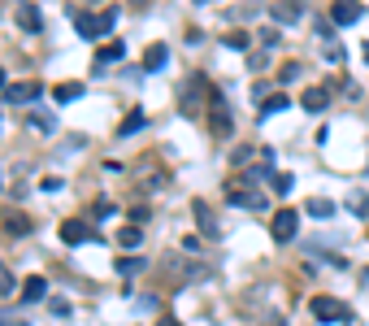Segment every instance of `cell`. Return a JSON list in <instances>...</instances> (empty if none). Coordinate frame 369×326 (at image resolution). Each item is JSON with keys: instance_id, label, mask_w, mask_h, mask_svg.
Instances as JSON below:
<instances>
[{"instance_id": "1", "label": "cell", "mask_w": 369, "mask_h": 326, "mask_svg": "<svg viewBox=\"0 0 369 326\" xmlns=\"http://www.w3.org/2000/svg\"><path fill=\"white\" fill-rule=\"evenodd\" d=\"M209 131H213V139H231V135H235L231 105H226V96H221L217 87L209 92Z\"/></svg>"}, {"instance_id": "2", "label": "cell", "mask_w": 369, "mask_h": 326, "mask_svg": "<svg viewBox=\"0 0 369 326\" xmlns=\"http://www.w3.org/2000/svg\"><path fill=\"white\" fill-rule=\"evenodd\" d=\"M309 313H313L317 322H348V318H352V309L343 305V300H335V296H313V300H309Z\"/></svg>"}, {"instance_id": "3", "label": "cell", "mask_w": 369, "mask_h": 326, "mask_svg": "<svg viewBox=\"0 0 369 326\" xmlns=\"http://www.w3.org/2000/svg\"><path fill=\"white\" fill-rule=\"evenodd\" d=\"M295 231H300V213H295V209H274V222H269L274 244H291Z\"/></svg>"}, {"instance_id": "4", "label": "cell", "mask_w": 369, "mask_h": 326, "mask_svg": "<svg viewBox=\"0 0 369 326\" xmlns=\"http://www.w3.org/2000/svg\"><path fill=\"white\" fill-rule=\"evenodd\" d=\"M226 196H231V205H239V209H252V213L269 209V200H265L261 192H252V187H239V183H226Z\"/></svg>"}, {"instance_id": "5", "label": "cell", "mask_w": 369, "mask_h": 326, "mask_svg": "<svg viewBox=\"0 0 369 326\" xmlns=\"http://www.w3.org/2000/svg\"><path fill=\"white\" fill-rule=\"evenodd\" d=\"M191 213H195V227H200V235H209V239H217V235H221V222H217V213L205 205V200H195Z\"/></svg>"}, {"instance_id": "6", "label": "cell", "mask_w": 369, "mask_h": 326, "mask_svg": "<svg viewBox=\"0 0 369 326\" xmlns=\"http://www.w3.org/2000/svg\"><path fill=\"white\" fill-rule=\"evenodd\" d=\"M61 239H65V244H74V248H79V244H96L83 218H65V222H61Z\"/></svg>"}, {"instance_id": "7", "label": "cell", "mask_w": 369, "mask_h": 326, "mask_svg": "<svg viewBox=\"0 0 369 326\" xmlns=\"http://www.w3.org/2000/svg\"><path fill=\"white\" fill-rule=\"evenodd\" d=\"M31 100H39V83H13V87H5V105L31 109Z\"/></svg>"}, {"instance_id": "8", "label": "cell", "mask_w": 369, "mask_h": 326, "mask_svg": "<svg viewBox=\"0 0 369 326\" xmlns=\"http://www.w3.org/2000/svg\"><path fill=\"white\" fill-rule=\"evenodd\" d=\"M361 5H356V0H335V9H330V22H335V27H352V22H361Z\"/></svg>"}, {"instance_id": "9", "label": "cell", "mask_w": 369, "mask_h": 326, "mask_svg": "<svg viewBox=\"0 0 369 326\" xmlns=\"http://www.w3.org/2000/svg\"><path fill=\"white\" fill-rule=\"evenodd\" d=\"M165 265L179 274V283H191V279H209V265H195V261H179V257H169Z\"/></svg>"}, {"instance_id": "10", "label": "cell", "mask_w": 369, "mask_h": 326, "mask_svg": "<svg viewBox=\"0 0 369 326\" xmlns=\"http://www.w3.org/2000/svg\"><path fill=\"white\" fill-rule=\"evenodd\" d=\"M300 0H274V5H269V18L274 22H300Z\"/></svg>"}, {"instance_id": "11", "label": "cell", "mask_w": 369, "mask_h": 326, "mask_svg": "<svg viewBox=\"0 0 369 326\" xmlns=\"http://www.w3.org/2000/svg\"><path fill=\"white\" fill-rule=\"evenodd\" d=\"M300 105H304L309 113H326V105H330V87H309V92L300 96Z\"/></svg>"}, {"instance_id": "12", "label": "cell", "mask_w": 369, "mask_h": 326, "mask_svg": "<svg viewBox=\"0 0 369 326\" xmlns=\"http://www.w3.org/2000/svg\"><path fill=\"white\" fill-rule=\"evenodd\" d=\"M165 61H169V48H165V44H148L143 70H148V74H157V70H165Z\"/></svg>"}, {"instance_id": "13", "label": "cell", "mask_w": 369, "mask_h": 326, "mask_svg": "<svg viewBox=\"0 0 369 326\" xmlns=\"http://www.w3.org/2000/svg\"><path fill=\"white\" fill-rule=\"evenodd\" d=\"M44 296H48V283L39 279V274H27V283H22V300L31 305V300H44Z\"/></svg>"}, {"instance_id": "14", "label": "cell", "mask_w": 369, "mask_h": 326, "mask_svg": "<svg viewBox=\"0 0 369 326\" xmlns=\"http://www.w3.org/2000/svg\"><path fill=\"white\" fill-rule=\"evenodd\" d=\"M18 27H22V31H39V27H44L39 9H35V5H18Z\"/></svg>"}, {"instance_id": "15", "label": "cell", "mask_w": 369, "mask_h": 326, "mask_svg": "<svg viewBox=\"0 0 369 326\" xmlns=\"http://www.w3.org/2000/svg\"><path fill=\"white\" fill-rule=\"evenodd\" d=\"M122 57H127V44H122V39H109L101 53H96V65H109V61H122Z\"/></svg>"}, {"instance_id": "16", "label": "cell", "mask_w": 369, "mask_h": 326, "mask_svg": "<svg viewBox=\"0 0 369 326\" xmlns=\"http://www.w3.org/2000/svg\"><path fill=\"white\" fill-rule=\"evenodd\" d=\"M79 96H83V83H57V87H53L57 105H70V100H79Z\"/></svg>"}, {"instance_id": "17", "label": "cell", "mask_w": 369, "mask_h": 326, "mask_svg": "<svg viewBox=\"0 0 369 326\" xmlns=\"http://www.w3.org/2000/svg\"><path fill=\"white\" fill-rule=\"evenodd\" d=\"M27 127L44 131V135H53V113H44V109H27Z\"/></svg>"}, {"instance_id": "18", "label": "cell", "mask_w": 369, "mask_h": 326, "mask_svg": "<svg viewBox=\"0 0 369 326\" xmlns=\"http://www.w3.org/2000/svg\"><path fill=\"white\" fill-rule=\"evenodd\" d=\"M304 213H309V218H330V213H335V200L317 196V200H309V205H304Z\"/></svg>"}, {"instance_id": "19", "label": "cell", "mask_w": 369, "mask_h": 326, "mask_svg": "<svg viewBox=\"0 0 369 326\" xmlns=\"http://www.w3.org/2000/svg\"><path fill=\"white\" fill-rule=\"evenodd\" d=\"M5 231H9V235H31V218H22V213H5Z\"/></svg>"}, {"instance_id": "20", "label": "cell", "mask_w": 369, "mask_h": 326, "mask_svg": "<svg viewBox=\"0 0 369 326\" xmlns=\"http://www.w3.org/2000/svg\"><path fill=\"white\" fill-rule=\"evenodd\" d=\"M221 44H226L231 53H248L252 39H248V31H231V35H221Z\"/></svg>"}, {"instance_id": "21", "label": "cell", "mask_w": 369, "mask_h": 326, "mask_svg": "<svg viewBox=\"0 0 369 326\" xmlns=\"http://www.w3.org/2000/svg\"><path fill=\"white\" fill-rule=\"evenodd\" d=\"M74 27H79L83 39H96V18L91 13H74Z\"/></svg>"}, {"instance_id": "22", "label": "cell", "mask_w": 369, "mask_h": 326, "mask_svg": "<svg viewBox=\"0 0 369 326\" xmlns=\"http://www.w3.org/2000/svg\"><path fill=\"white\" fill-rule=\"evenodd\" d=\"M117 274H122V279H131V274H139L143 270V261L139 257H117V265H113Z\"/></svg>"}, {"instance_id": "23", "label": "cell", "mask_w": 369, "mask_h": 326, "mask_svg": "<svg viewBox=\"0 0 369 326\" xmlns=\"http://www.w3.org/2000/svg\"><path fill=\"white\" fill-rule=\"evenodd\" d=\"M117 244H122V248L131 253V248H139V244H143V231H139V227H127V231L117 235Z\"/></svg>"}, {"instance_id": "24", "label": "cell", "mask_w": 369, "mask_h": 326, "mask_svg": "<svg viewBox=\"0 0 369 326\" xmlns=\"http://www.w3.org/2000/svg\"><path fill=\"white\" fill-rule=\"evenodd\" d=\"M113 22H117V9H105L101 18H96V39L109 35V31H113Z\"/></svg>"}, {"instance_id": "25", "label": "cell", "mask_w": 369, "mask_h": 326, "mask_svg": "<svg viewBox=\"0 0 369 326\" xmlns=\"http://www.w3.org/2000/svg\"><path fill=\"white\" fill-rule=\"evenodd\" d=\"M283 109H291V100L283 92H274V96H269V105H261V113H283Z\"/></svg>"}, {"instance_id": "26", "label": "cell", "mask_w": 369, "mask_h": 326, "mask_svg": "<svg viewBox=\"0 0 369 326\" xmlns=\"http://www.w3.org/2000/svg\"><path fill=\"white\" fill-rule=\"evenodd\" d=\"M0 326H31L27 313H18V309H0Z\"/></svg>"}, {"instance_id": "27", "label": "cell", "mask_w": 369, "mask_h": 326, "mask_svg": "<svg viewBox=\"0 0 369 326\" xmlns=\"http://www.w3.org/2000/svg\"><path fill=\"white\" fill-rule=\"evenodd\" d=\"M348 209H352L356 218H369V200H365V192H352V200H348Z\"/></svg>"}, {"instance_id": "28", "label": "cell", "mask_w": 369, "mask_h": 326, "mask_svg": "<svg viewBox=\"0 0 369 326\" xmlns=\"http://www.w3.org/2000/svg\"><path fill=\"white\" fill-rule=\"evenodd\" d=\"M300 70H304L300 61H287V65L278 70V83H295V79H300Z\"/></svg>"}, {"instance_id": "29", "label": "cell", "mask_w": 369, "mask_h": 326, "mask_svg": "<svg viewBox=\"0 0 369 326\" xmlns=\"http://www.w3.org/2000/svg\"><path fill=\"white\" fill-rule=\"evenodd\" d=\"M183 253H187V257H200V253H205V239H200V235H187V239H183Z\"/></svg>"}, {"instance_id": "30", "label": "cell", "mask_w": 369, "mask_h": 326, "mask_svg": "<svg viewBox=\"0 0 369 326\" xmlns=\"http://www.w3.org/2000/svg\"><path fill=\"white\" fill-rule=\"evenodd\" d=\"M18 291V283H13V274L5 270V265H0V296H13Z\"/></svg>"}, {"instance_id": "31", "label": "cell", "mask_w": 369, "mask_h": 326, "mask_svg": "<svg viewBox=\"0 0 369 326\" xmlns=\"http://www.w3.org/2000/svg\"><path fill=\"white\" fill-rule=\"evenodd\" d=\"M291 187H295L291 174H274V192H278V196H291Z\"/></svg>"}, {"instance_id": "32", "label": "cell", "mask_w": 369, "mask_h": 326, "mask_svg": "<svg viewBox=\"0 0 369 326\" xmlns=\"http://www.w3.org/2000/svg\"><path fill=\"white\" fill-rule=\"evenodd\" d=\"M143 127V113H131L127 122H122V139H131V131H139Z\"/></svg>"}, {"instance_id": "33", "label": "cell", "mask_w": 369, "mask_h": 326, "mask_svg": "<svg viewBox=\"0 0 369 326\" xmlns=\"http://www.w3.org/2000/svg\"><path fill=\"white\" fill-rule=\"evenodd\" d=\"M48 309H53V318H70V313H74V309H70V300H61V296H57Z\"/></svg>"}, {"instance_id": "34", "label": "cell", "mask_w": 369, "mask_h": 326, "mask_svg": "<svg viewBox=\"0 0 369 326\" xmlns=\"http://www.w3.org/2000/svg\"><path fill=\"white\" fill-rule=\"evenodd\" d=\"M278 39H283V35H278L274 27H265V31H261V44H265V48H278Z\"/></svg>"}, {"instance_id": "35", "label": "cell", "mask_w": 369, "mask_h": 326, "mask_svg": "<svg viewBox=\"0 0 369 326\" xmlns=\"http://www.w3.org/2000/svg\"><path fill=\"white\" fill-rule=\"evenodd\" d=\"M113 213H117V209L109 205V200H101V205H96V218H113Z\"/></svg>"}, {"instance_id": "36", "label": "cell", "mask_w": 369, "mask_h": 326, "mask_svg": "<svg viewBox=\"0 0 369 326\" xmlns=\"http://www.w3.org/2000/svg\"><path fill=\"white\" fill-rule=\"evenodd\" d=\"M157 326H183V322H179V318H169V313H165V318H161Z\"/></svg>"}, {"instance_id": "37", "label": "cell", "mask_w": 369, "mask_h": 326, "mask_svg": "<svg viewBox=\"0 0 369 326\" xmlns=\"http://www.w3.org/2000/svg\"><path fill=\"white\" fill-rule=\"evenodd\" d=\"M5 87H9V83H5V70H0V92H5Z\"/></svg>"}, {"instance_id": "38", "label": "cell", "mask_w": 369, "mask_h": 326, "mask_svg": "<svg viewBox=\"0 0 369 326\" xmlns=\"http://www.w3.org/2000/svg\"><path fill=\"white\" fill-rule=\"evenodd\" d=\"M365 283H369V270H365Z\"/></svg>"}]
</instances>
